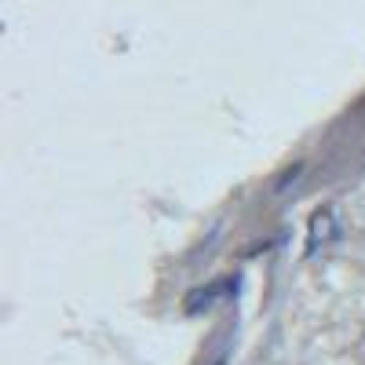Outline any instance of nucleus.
<instances>
[{"label":"nucleus","instance_id":"obj_1","mask_svg":"<svg viewBox=\"0 0 365 365\" xmlns=\"http://www.w3.org/2000/svg\"><path fill=\"white\" fill-rule=\"evenodd\" d=\"M332 237H336V216H332V208H318L311 220V234H307V252L325 249Z\"/></svg>","mask_w":365,"mask_h":365},{"label":"nucleus","instance_id":"obj_2","mask_svg":"<svg viewBox=\"0 0 365 365\" xmlns=\"http://www.w3.org/2000/svg\"><path fill=\"white\" fill-rule=\"evenodd\" d=\"M223 292H227L223 282H220V285H212V289H197V292L187 296V307H190V311H201V307H208V303H216Z\"/></svg>","mask_w":365,"mask_h":365}]
</instances>
